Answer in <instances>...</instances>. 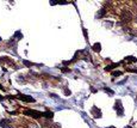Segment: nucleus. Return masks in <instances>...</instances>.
<instances>
[{"label": "nucleus", "mask_w": 137, "mask_h": 128, "mask_svg": "<svg viewBox=\"0 0 137 128\" xmlns=\"http://www.w3.org/2000/svg\"><path fill=\"white\" fill-rule=\"evenodd\" d=\"M125 60H128V61H130V62H137V59L136 57H134V56H126Z\"/></svg>", "instance_id": "8"}, {"label": "nucleus", "mask_w": 137, "mask_h": 128, "mask_svg": "<svg viewBox=\"0 0 137 128\" xmlns=\"http://www.w3.org/2000/svg\"><path fill=\"white\" fill-rule=\"evenodd\" d=\"M131 13L129 12V11H123L122 13H120V23L122 24H128L129 22L131 20Z\"/></svg>", "instance_id": "1"}, {"label": "nucleus", "mask_w": 137, "mask_h": 128, "mask_svg": "<svg viewBox=\"0 0 137 128\" xmlns=\"http://www.w3.org/2000/svg\"><path fill=\"white\" fill-rule=\"evenodd\" d=\"M24 64L26 65V66H32V64H31V62H29V61H24Z\"/></svg>", "instance_id": "12"}, {"label": "nucleus", "mask_w": 137, "mask_h": 128, "mask_svg": "<svg viewBox=\"0 0 137 128\" xmlns=\"http://www.w3.org/2000/svg\"><path fill=\"white\" fill-rule=\"evenodd\" d=\"M43 116H46V117H50V119H51V117L54 116V114H53V113H43Z\"/></svg>", "instance_id": "10"}, {"label": "nucleus", "mask_w": 137, "mask_h": 128, "mask_svg": "<svg viewBox=\"0 0 137 128\" xmlns=\"http://www.w3.org/2000/svg\"><path fill=\"white\" fill-rule=\"evenodd\" d=\"M104 90H105V91L107 92V93H109L110 96H112V95L114 93V92H113V90H111V89H107V87H104Z\"/></svg>", "instance_id": "11"}, {"label": "nucleus", "mask_w": 137, "mask_h": 128, "mask_svg": "<svg viewBox=\"0 0 137 128\" xmlns=\"http://www.w3.org/2000/svg\"><path fill=\"white\" fill-rule=\"evenodd\" d=\"M93 114L95 115V117H101V113H99V109L98 108H95V107H93Z\"/></svg>", "instance_id": "7"}, {"label": "nucleus", "mask_w": 137, "mask_h": 128, "mask_svg": "<svg viewBox=\"0 0 137 128\" xmlns=\"http://www.w3.org/2000/svg\"><path fill=\"white\" fill-rule=\"evenodd\" d=\"M92 49L94 50V52H97V53H99L101 50V46H100V43H95L94 46L92 47Z\"/></svg>", "instance_id": "6"}, {"label": "nucleus", "mask_w": 137, "mask_h": 128, "mask_svg": "<svg viewBox=\"0 0 137 128\" xmlns=\"http://www.w3.org/2000/svg\"><path fill=\"white\" fill-rule=\"evenodd\" d=\"M113 77H120V75H123V72L122 71H114L113 73H112Z\"/></svg>", "instance_id": "9"}, {"label": "nucleus", "mask_w": 137, "mask_h": 128, "mask_svg": "<svg viewBox=\"0 0 137 128\" xmlns=\"http://www.w3.org/2000/svg\"><path fill=\"white\" fill-rule=\"evenodd\" d=\"M18 97L20 98V100H22V101L27 102V103H34V102H35V100H34L32 97H30V96H24V95H19Z\"/></svg>", "instance_id": "4"}, {"label": "nucleus", "mask_w": 137, "mask_h": 128, "mask_svg": "<svg viewBox=\"0 0 137 128\" xmlns=\"http://www.w3.org/2000/svg\"><path fill=\"white\" fill-rule=\"evenodd\" d=\"M114 109L117 110V114L119 116H123V107H122V101H116L114 103Z\"/></svg>", "instance_id": "3"}, {"label": "nucleus", "mask_w": 137, "mask_h": 128, "mask_svg": "<svg viewBox=\"0 0 137 128\" xmlns=\"http://www.w3.org/2000/svg\"><path fill=\"white\" fill-rule=\"evenodd\" d=\"M24 114H26L29 116H32L35 119H39L41 116H43V113H39V111H36V110H25Z\"/></svg>", "instance_id": "2"}, {"label": "nucleus", "mask_w": 137, "mask_h": 128, "mask_svg": "<svg viewBox=\"0 0 137 128\" xmlns=\"http://www.w3.org/2000/svg\"><path fill=\"white\" fill-rule=\"evenodd\" d=\"M120 64H123V62H116V64L109 65V66H106V67H105V71H106V72H109V71H112V70H114L116 67H118Z\"/></svg>", "instance_id": "5"}]
</instances>
